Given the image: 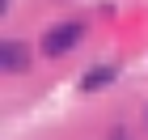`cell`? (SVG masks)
Wrapping results in <instances>:
<instances>
[{
	"label": "cell",
	"mask_w": 148,
	"mask_h": 140,
	"mask_svg": "<svg viewBox=\"0 0 148 140\" xmlns=\"http://www.w3.org/2000/svg\"><path fill=\"white\" fill-rule=\"evenodd\" d=\"M110 81H114V68H106V64H102V68H93L89 77L80 81V89L89 93V89H102V85H110Z\"/></svg>",
	"instance_id": "3"
},
{
	"label": "cell",
	"mask_w": 148,
	"mask_h": 140,
	"mask_svg": "<svg viewBox=\"0 0 148 140\" xmlns=\"http://www.w3.org/2000/svg\"><path fill=\"white\" fill-rule=\"evenodd\" d=\"M0 55H4V68L9 72H21L25 64H30V55H25V47L17 43V38H4V43H0Z\"/></svg>",
	"instance_id": "2"
},
{
	"label": "cell",
	"mask_w": 148,
	"mask_h": 140,
	"mask_svg": "<svg viewBox=\"0 0 148 140\" xmlns=\"http://www.w3.org/2000/svg\"><path fill=\"white\" fill-rule=\"evenodd\" d=\"M110 140H127V136H123V132H114V136H110Z\"/></svg>",
	"instance_id": "4"
},
{
	"label": "cell",
	"mask_w": 148,
	"mask_h": 140,
	"mask_svg": "<svg viewBox=\"0 0 148 140\" xmlns=\"http://www.w3.org/2000/svg\"><path fill=\"white\" fill-rule=\"evenodd\" d=\"M85 38V26L80 21H68V26H55V30H47L42 38V51L47 55H64V51H72V47Z\"/></svg>",
	"instance_id": "1"
}]
</instances>
